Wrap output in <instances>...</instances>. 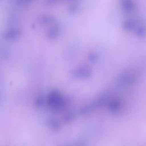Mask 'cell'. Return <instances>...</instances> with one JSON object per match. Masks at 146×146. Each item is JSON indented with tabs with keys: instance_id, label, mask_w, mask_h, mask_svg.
Here are the masks:
<instances>
[{
	"instance_id": "6da1fadb",
	"label": "cell",
	"mask_w": 146,
	"mask_h": 146,
	"mask_svg": "<svg viewBox=\"0 0 146 146\" xmlns=\"http://www.w3.org/2000/svg\"><path fill=\"white\" fill-rule=\"evenodd\" d=\"M137 75L133 71H127L120 75L117 80L119 86L127 87L132 86L137 80Z\"/></svg>"
},
{
	"instance_id": "3957f363",
	"label": "cell",
	"mask_w": 146,
	"mask_h": 146,
	"mask_svg": "<svg viewBox=\"0 0 146 146\" xmlns=\"http://www.w3.org/2000/svg\"><path fill=\"white\" fill-rule=\"evenodd\" d=\"M140 23L134 19H128L123 23V29L127 31H135Z\"/></svg>"
},
{
	"instance_id": "277c9868",
	"label": "cell",
	"mask_w": 146,
	"mask_h": 146,
	"mask_svg": "<svg viewBox=\"0 0 146 146\" xmlns=\"http://www.w3.org/2000/svg\"><path fill=\"white\" fill-rule=\"evenodd\" d=\"M124 11L127 13H131L133 10V5L130 0H124V5H123Z\"/></svg>"
},
{
	"instance_id": "7a4b0ae2",
	"label": "cell",
	"mask_w": 146,
	"mask_h": 146,
	"mask_svg": "<svg viewBox=\"0 0 146 146\" xmlns=\"http://www.w3.org/2000/svg\"><path fill=\"white\" fill-rule=\"evenodd\" d=\"M107 106L108 111L112 113H119L123 107L121 101L117 99H110Z\"/></svg>"
}]
</instances>
